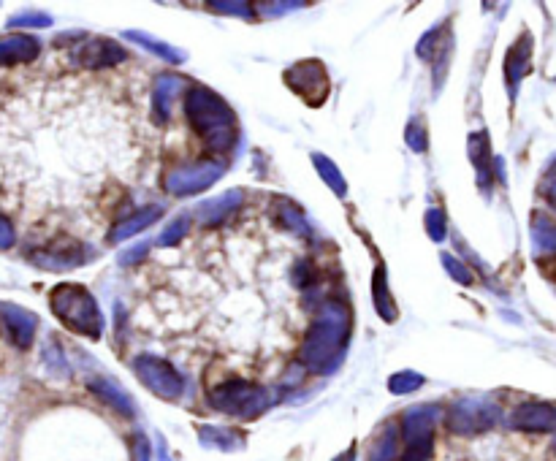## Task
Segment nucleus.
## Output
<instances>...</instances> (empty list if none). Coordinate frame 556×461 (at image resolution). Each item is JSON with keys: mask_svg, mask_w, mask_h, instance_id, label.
Instances as JSON below:
<instances>
[{"mask_svg": "<svg viewBox=\"0 0 556 461\" xmlns=\"http://www.w3.org/2000/svg\"><path fill=\"white\" fill-rule=\"evenodd\" d=\"M315 283V269H312L310 261H302V264L296 266V285L299 288H310Z\"/></svg>", "mask_w": 556, "mask_h": 461, "instance_id": "58836bf2", "label": "nucleus"}, {"mask_svg": "<svg viewBox=\"0 0 556 461\" xmlns=\"http://www.w3.org/2000/svg\"><path fill=\"white\" fill-rule=\"evenodd\" d=\"M437 415H440V410L434 405L410 407V410H407L405 421H402V434H405L407 448L432 445V432L434 424H437Z\"/></svg>", "mask_w": 556, "mask_h": 461, "instance_id": "9b49d317", "label": "nucleus"}, {"mask_svg": "<svg viewBox=\"0 0 556 461\" xmlns=\"http://www.w3.org/2000/svg\"><path fill=\"white\" fill-rule=\"evenodd\" d=\"M312 163H315V171L321 174V179L329 185L334 196L340 198L348 196V182H345V177H342V171L334 166V160L321 155V152H315V155H312Z\"/></svg>", "mask_w": 556, "mask_h": 461, "instance_id": "393cba45", "label": "nucleus"}, {"mask_svg": "<svg viewBox=\"0 0 556 461\" xmlns=\"http://www.w3.org/2000/svg\"><path fill=\"white\" fill-rule=\"evenodd\" d=\"M239 204H242V190H228V193H223L215 201L201 204L198 207V217H201L204 226H220L228 215H234Z\"/></svg>", "mask_w": 556, "mask_h": 461, "instance_id": "aec40b11", "label": "nucleus"}, {"mask_svg": "<svg viewBox=\"0 0 556 461\" xmlns=\"http://www.w3.org/2000/svg\"><path fill=\"white\" fill-rule=\"evenodd\" d=\"M185 112L193 131L207 142L209 150L228 152L236 142V114L234 109L212 93L209 87L193 85L185 98Z\"/></svg>", "mask_w": 556, "mask_h": 461, "instance_id": "f03ea898", "label": "nucleus"}, {"mask_svg": "<svg viewBox=\"0 0 556 461\" xmlns=\"http://www.w3.org/2000/svg\"><path fill=\"white\" fill-rule=\"evenodd\" d=\"M0 323L6 326L11 342H14L17 348L28 350L30 345H33L36 329H38V318L33 315V312L25 310V307H19V304L0 302Z\"/></svg>", "mask_w": 556, "mask_h": 461, "instance_id": "1a4fd4ad", "label": "nucleus"}, {"mask_svg": "<svg viewBox=\"0 0 556 461\" xmlns=\"http://www.w3.org/2000/svg\"><path fill=\"white\" fill-rule=\"evenodd\" d=\"M497 421H500V407L483 396L459 399L448 410V429L453 434H462V437L489 432L491 426H497Z\"/></svg>", "mask_w": 556, "mask_h": 461, "instance_id": "39448f33", "label": "nucleus"}, {"mask_svg": "<svg viewBox=\"0 0 556 461\" xmlns=\"http://www.w3.org/2000/svg\"><path fill=\"white\" fill-rule=\"evenodd\" d=\"M350 337V312L345 304L326 302L299 350L302 364L312 375H331L342 364Z\"/></svg>", "mask_w": 556, "mask_h": 461, "instance_id": "f257e3e1", "label": "nucleus"}, {"mask_svg": "<svg viewBox=\"0 0 556 461\" xmlns=\"http://www.w3.org/2000/svg\"><path fill=\"white\" fill-rule=\"evenodd\" d=\"M510 424L519 432H556V407L546 402H524L513 410Z\"/></svg>", "mask_w": 556, "mask_h": 461, "instance_id": "9d476101", "label": "nucleus"}, {"mask_svg": "<svg viewBox=\"0 0 556 461\" xmlns=\"http://www.w3.org/2000/svg\"><path fill=\"white\" fill-rule=\"evenodd\" d=\"M529 68H532V36L521 33V38L508 49V57H505V82H508L510 98H516L521 79L529 74Z\"/></svg>", "mask_w": 556, "mask_h": 461, "instance_id": "ddd939ff", "label": "nucleus"}, {"mask_svg": "<svg viewBox=\"0 0 556 461\" xmlns=\"http://www.w3.org/2000/svg\"><path fill=\"white\" fill-rule=\"evenodd\" d=\"M543 196H546L548 204L556 209V166H551V171H548L546 179H543Z\"/></svg>", "mask_w": 556, "mask_h": 461, "instance_id": "a19ab883", "label": "nucleus"}, {"mask_svg": "<svg viewBox=\"0 0 556 461\" xmlns=\"http://www.w3.org/2000/svg\"><path fill=\"white\" fill-rule=\"evenodd\" d=\"M467 152H470L472 166H475V171H478V182H481V188L489 190L491 166H494L491 150H489V133L486 131L472 133L470 139H467Z\"/></svg>", "mask_w": 556, "mask_h": 461, "instance_id": "a211bd4d", "label": "nucleus"}, {"mask_svg": "<svg viewBox=\"0 0 556 461\" xmlns=\"http://www.w3.org/2000/svg\"><path fill=\"white\" fill-rule=\"evenodd\" d=\"M76 57H79V63L85 68H109L123 63L128 55H125V49L117 41H112V38H90L87 44L79 47Z\"/></svg>", "mask_w": 556, "mask_h": 461, "instance_id": "f8f14e48", "label": "nucleus"}, {"mask_svg": "<svg viewBox=\"0 0 556 461\" xmlns=\"http://www.w3.org/2000/svg\"><path fill=\"white\" fill-rule=\"evenodd\" d=\"M90 391H93L104 405L114 407L117 413H123L125 418H133V415H136L131 396L125 394L123 388L117 386L114 380H109V377H95V380H90Z\"/></svg>", "mask_w": 556, "mask_h": 461, "instance_id": "f3484780", "label": "nucleus"}, {"mask_svg": "<svg viewBox=\"0 0 556 461\" xmlns=\"http://www.w3.org/2000/svg\"><path fill=\"white\" fill-rule=\"evenodd\" d=\"M161 215H163L161 207H144L139 209V212H133V215H128L125 220H120V223L114 226V231L109 234V242L117 245V242H123V239H128V236H136L139 231H144V228H150L152 223H158Z\"/></svg>", "mask_w": 556, "mask_h": 461, "instance_id": "6ab92c4d", "label": "nucleus"}, {"mask_svg": "<svg viewBox=\"0 0 556 461\" xmlns=\"http://www.w3.org/2000/svg\"><path fill=\"white\" fill-rule=\"evenodd\" d=\"M17 242V231L11 226V220L6 215H0V250H11Z\"/></svg>", "mask_w": 556, "mask_h": 461, "instance_id": "4c0bfd02", "label": "nucleus"}, {"mask_svg": "<svg viewBox=\"0 0 556 461\" xmlns=\"http://www.w3.org/2000/svg\"><path fill=\"white\" fill-rule=\"evenodd\" d=\"M128 41H133V44H139V47L150 49L152 55H158L161 60H169V63H174V66H180L182 60H185V52L177 47H171V44H166V41H158V38L147 36V33H142V30H125L123 33Z\"/></svg>", "mask_w": 556, "mask_h": 461, "instance_id": "b1692460", "label": "nucleus"}, {"mask_svg": "<svg viewBox=\"0 0 556 461\" xmlns=\"http://www.w3.org/2000/svg\"><path fill=\"white\" fill-rule=\"evenodd\" d=\"M283 79L285 85L291 87L293 93L299 95L307 106H323L326 104V98H329V71H326V66H323L321 60L293 63L283 74Z\"/></svg>", "mask_w": 556, "mask_h": 461, "instance_id": "423d86ee", "label": "nucleus"}, {"mask_svg": "<svg viewBox=\"0 0 556 461\" xmlns=\"http://www.w3.org/2000/svg\"><path fill=\"white\" fill-rule=\"evenodd\" d=\"M198 440L207 448H220V451H236L245 445V437L234 429H226V426H201L198 429Z\"/></svg>", "mask_w": 556, "mask_h": 461, "instance_id": "5701e85b", "label": "nucleus"}, {"mask_svg": "<svg viewBox=\"0 0 556 461\" xmlns=\"http://www.w3.org/2000/svg\"><path fill=\"white\" fill-rule=\"evenodd\" d=\"M274 399H277L274 391L255 386V383H245V380H228V383H220L209 391V405L220 413L245 418V421L266 413L274 405Z\"/></svg>", "mask_w": 556, "mask_h": 461, "instance_id": "20e7f679", "label": "nucleus"}, {"mask_svg": "<svg viewBox=\"0 0 556 461\" xmlns=\"http://www.w3.org/2000/svg\"><path fill=\"white\" fill-rule=\"evenodd\" d=\"M185 87V79L174 74H163L152 85V120L158 125H166L171 117V104Z\"/></svg>", "mask_w": 556, "mask_h": 461, "instance_id": "2eb2a0df", "label": "nucleus"}, {"mask_svg": "<svg viewBox=\"0 0 556 461\" xmlns=\"http://www.w3.org/2000/svg\"><path fill=\"white\" fill-rule=\"evenodd\" d=\"M133 372H136V377L142 380L144 386L150 388L152 394L161 396L166 402L180 399L182 391H185V383L177 375V369L171 367L169 361H161V358L139 356L133 361Z\"/></svg>", "mask_w": 556, "mask_h": 461, "instance_id": "0eeeda50", "label": "nucleus"}, {"mask_svg": "<svg viewBox=\"0 0 556 461\" xmlns=\"http://www.w3.org/2000/svg\"><path fill=\"white\" fill-rule=\"evenodd\" d=\"M131 459L133 461H152L150 443H147V434L136 432L131 437Z\"/></svg>", "mask_w": 556, "mask_h": 461, "instance_id": "e433bc0d", "label": "nucleus"}, {"mask_svg": "<svg viewBox=\"0 0 556 461\" xmlns=\"http://www.w3.org/2000/svg\"><path fill=\"white\" fill-rule=\"evenodd\" d=\"M440 261H443L445 272L451 274L453 280H456V283H459V285H472V283H475V277H472V272H470V269H467V266L462 264V261H459V258H453L451 253H443V255H440Z\"/></svg>", "mask_w": 556, "mask_h": 461, "instance_id": "7c9ffc66", "label": "nucleus"}, {"mask_svg": "<svg viewBox=\"0 0 556 461\" xmlns=\"http://www.w3.org/2000/svg\"><path fill=\"white\" fill-rule=\"evenodd\" d=\"M9 28H52V17L38 14V11H25V14L9 19Z\"/></svg>", "mask_w": 556, "mask_h": 461, "instance_id": "2f4dec72", "label": "nucleus"}, {"mask_svg": "<svg viewBox=\"0 0 556 461\" xmlns=\"http://www.w3.org/2000/svg\"><path fill=\"white\" fill-rule=\"evenodd\" d=\"M386 274V266H377L375 274H372V302H375V310L380 318L386 323H394L399 318V307H396L394 296H391Z\"/></svg>", "mask_w": 556, "mask_h": 461, "instance_id": "412c9836", "label": "nucleus"}, {"mask_svg": "<svg viewBox=\"0 0 556 461\" xmlns=\"http://www.w3.org/2000/svg\"><path fill=\"white\" fill-rule=\"evenodd\" d=\"M147 250H150V245L147 242H142V245L131 247V250H125L123 255H120V264L123 266H131V264H139L144 255H147Z\"/></svg>", "mask_w": 556, "mask_h": 461, "instance_id": "ea45409f", "label": "nucleus"}, {"mask_svg": "<svg viewBox=\"0 0 556 461\" xmlns=\"http://www.w3.org/2000/svg\"><path fill=\"white\" fill-rule=\"evenodd\" d=\"M82 261H85L82 245H79V242H71V239H66L63 245L49 247V250H38V253L33 255V264L41 266V269H49V272L76 269Z\"/></svg>", "mask_w": 556, "mask_h": 461, "instance_id": "4468645a", "label": "nucleus"}, {"mask_svg": "<svg viewBox=\"0 0 556 461\" xmlns=\"http://www.w3.org/2000/svg\"><path fill=\"white\" fill-rule=\"evenodd\" d=\"M274 220L283 231H291V234L307 236V231H310L302 215V207L293 204L291 198H274Z\"/></svg>", "mask_w": 556, "mask_h": 461, "instance_id": "4be33fe9", "label": "nucleus"}, {"mask_svg": "<svg viewBox=\"0 0 556 461\" xmlns=\"http://www.w3.org/2000/svg\"><path fill=\"white\" fill-rule=\"evenodd\" d=\"M41 52L38 38L14 33V36L0 38V66H14V63H30Z\"/></svg>", "mask_w": 556, "mask_h": 461, "instance_id": "dca6fc26", "label": "nucleus"}, {"mask_svg": "<svg viewBox=\"0 0 556 461\" xmlns=\"http://www.w3.org/2000/svg\"><path fill=\"white\" fill-rule=\"evenodd\" d=\"M44 361H47V367L52 369L55 375H63V377L71 375V369H68L66 364V356H63V350H60L57 342H49L47 348H44Z\"/></svg>", "mask_w": 556, "mask_h": 461, "instance_id": "f704fd0d", "label": "nucleus"}, {"mask_svg": "<svg viewBox=\"0 0 556 461\" xmlns=\"http://www.w3.org/2000/svg\"><path fill=\"white\" fill-rule=\"evenodd\" d=\"M209 9L228 14V17H253V6L245 0H234V3L231 0H215V3H209Z\"/></svg>", "mask_w": 556, "mask_h": 461, "instance_id": "473e14b6", "label": "nucleus"}, {"mask_svg": "<svg viewBox=\"0 0 556 461\" xmlns=\"http://www.w3.org/2000/svg\"><path fill=\"white\" fill-rule=\"evenodd\" d=\"M396 448H399V434L394 424L383 426V432L377 437L372 448H369V461H394Z\"/></svg>", "mask_w": 556, "mask_h": 461, "instance_id": "bb28decb", "label": "nucleus"}, {"mask_svg": "<svg viewBox=\"0 0 556 461\" xmlns=\"http://www.w3.org/2000/svg\"><path fill=\"white\" fill-rule=\"evenodd\" d=\"M426 231H429V239L434 242H443L445 231H448V217L440 207H429L426 209Z\"/></svg>", "mask_w": 556, "mask_h": 461, "instance_id": "c756f323", "label": "nucleus"}, {"mask_svg": "<svg viewBox=\"0 0 556 461\" xmlns=\"http://www.w3.org/2000/svg\"><path fill=\"white\" fill-rule=\"evenodd\" d=\"M421 386H424V375H418V372H413V369L396 372V375H391V380H388V391L396 396L413 394V391H418Z\"/></svg>", "mask_w": 556, "mask_h": 461, "instance_id": "cd10ccee", "label": "nucleus"}, {"mask_svg": "<svg viewBox=\"0 0 556 461\" xmlns=\"http://www.w3.org/2000/svg\"><path fill=\"white\" fill-rule=\"evenodd\" d=\"M405 142L413 152H424L426 144H429V133H426V125L421 123V117H413L405 128Z\"/></svg>", "mask_w": 556, "mask_h": 461, "instance_id": "c85d7f7f", "label": "nucleus"}, {"mask_svg": "<svg viewBox=\"0 0 556 461\" xmlns=\"http://www.w3.org/2000/svg\"><path fill=\"white\" fill-rule=\"evenodd\" d=\"M334 461H356V448H348V451L340 453Z\"/></svg>", "mask_w": 556, "mask_h": 461, "instance_id": "79ce46f5", "label": "nucleus"}, {"mask_svg": "<svg viewBox=\"0 0 556 461\" xmlns=\"http://www.w3.org/2000/svg\"><path fill=\"white\" fill-rule=\"evenodd\" d=\"M226 174V166L217 163V160H201L196 166H182V169H174L166 177V190L171 196H196L201 190H207L215 185L217 179Z\"/></svg>", "mask_w": 556, "mask_h": 461, "instance_id": "6e6552de", "label": "nucleus"}, {"mask_svg": "<svg viewBox=\"0 0 556 461\" xmlns=\"http://www.w3.org/2000/svg\"><path fill=\"white\" fill-rule=\"evenodd\" d=\"M255 9L264 11L266 17H280V14H285V11L304 9V3L302 0H288V3H258Z\"/></svg>", "mask_w": 556, "mask_h": 461, "instance_id": "c9c22d12", "label": "nucleus"}, {"mask_svg": "<svg viewBox=\"0 0 556 461\" xmlns=\"http://www.w3.org/2000/svg\"><path fill=\"white\" fill-rule=\"evenodd\" d=\"M532 245L543 255L556 253V223L546 215H538L532 220Z\"/></svg>", "mask_w": 556, "mask_h": 461, "instance_id": "a878e982", "label": "nucleus"}, {"mask_svg": "<svg viewBox=\"0 0 556 461\" xmlns=\"http://www.w3.org/2000/svg\"><path fill=\"white\" fill-rule=\"evenodd\" d=\"M49 304H52V312L66 323L68 329L76 331V334H85L90 339H101L104 315H101L87 288L76 283H60L49 296Z\"/></svg>", "mask_w": 556, "mask_h": 461, "instance_id": "7ed1b4c3", "label": "nucleus"}, {"mask_svg": "<svg viewBox=\"0 0 556 461\" xmlns=\"http://www.w3.org/2000/svg\"><path fill=\"white\" fill-rule=\"evenodd\" d=\"M188 231H190V217L188 215L177 217V220H174V223L163 231L161 239H158V245H163V247L177 245V242H180L182 236L188 234Z\"/></svg>", "mask_w": 556, "mask_h": 461, "instance_id": "72a5a7b5", "label": "nucleus"}]
</instances>
